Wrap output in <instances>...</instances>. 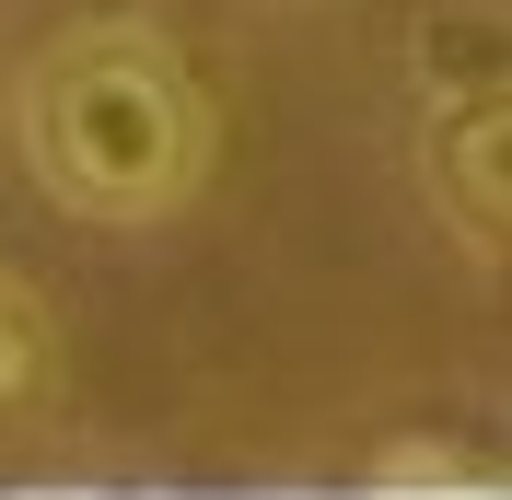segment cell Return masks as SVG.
Masks as SVG:
<instances>
[{
  "instance_id": "1",
  "label": "cell",
  "mask_w": 512,
  "mask_h": 500,
  "mask_svg": "<svg viewBox=\"0 0 512 500\" xmlns=\"http://www.w3.org/2000/svg\"><path fill=\"white\" fill-rule=\"evenodd\" d=\"M24 163L82 221H163L210 187V94L163 24H70L24 70Z\"/></svg>"
},
{
  "instance_id": "2",
  "label": "cell",
  "mask_w": 512,
  "mask_h": 500,
  "mask_svg": "<svg viewBox=\"0 0 512 500\" xmlns=\"http://www.w3.org/2000/svg\"><path fill=\"white\" fill-rule=\"evenodd\" d=\"M431 198H443L466 256L512 245V82H478V94L431 105Z\"/></svg>"
},
{
  "instance_id": "3",
  "label": "cell",
  "mask_w": 512,
  "mask_h": 500,
  "mask_svg": "<svg viewBox=\"0 0 512 500\" xmlns=\"http://www.w3.org/2000/svg\"><path fill=\"white\" fill-rule=\"evenodd\" d=\"M501 47H512V12H501V0H443V12H419V70H431V94H478V82H501Z\"/></svg>"
},
{
  "instance_id": "4",
  "label": "cell",
  "mask_w": 512,
  "mask_h": 500,
  "mask_svg": "<svg viewBox=\"0 0 512 500\" xmlns=\"http://www.w3.org/2000/svg\"><path fill=\"white\" fill-rule=\"evenodd\" d=\"M59 396V303L0 268V407H47Z\"/></svg>"
},
{
  "instance_id": "5",
  "label": "cell",
  "mask_w": 512,
  "mask_h": 500,
  "mask_svg": "<svg viewBox=\"0 0 512 500\" xmlns=\"http://www.w3.org/2000/svg\"><path fill=\"white\" fill-rule=\"evenodd\" d=\"M373 500H501V466L489 454H443V442H408L373 466Z\"/></svg>"
}]
</instances>
